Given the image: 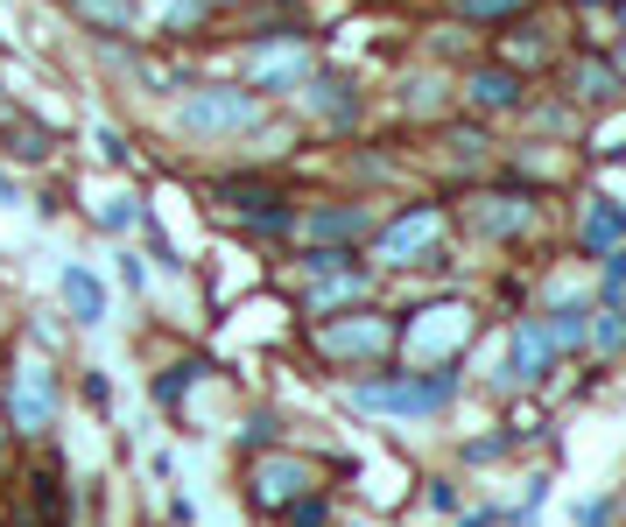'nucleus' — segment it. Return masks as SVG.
Segmentation results:
<instances>
[{
  "mask_svg": "<svg viewBox=\"0 0 626 527\" xmlns=\"http://www.w3.org/2000/svg\"><path fill=\"white\" fill-rule=\"evenodd\" d=\"M458 394L451 373H409V380H366L352 387V401L360 409H380V415H443Z\"/></svg>",
  "mask_w": 626,
  "mask_h": 527,
  "instance_id": "3",
  "label": "nucleus"
},
{
  "mask_svg": "<svg viewBox=\"0 0 626 527\" xmlns=\"http://www.w3.org/2000/svg\"><path fill=\"white\" fill-rule=\"evenodd\" d=\"M366 225H374V218H366L360 204H331V211H303L296 233H310V239H360Z\"/></svg>",
  "mask_w": 626,
  "mask_h": 527,
  "instance_id": "12",
  "label": "nucleus"
},
{
  "mask_svg": "<svg viewBox=\"0 0 626 527\" xmlns=\"http://www.w3.org/2000/svg\"><path fill=\"white\" fill-rule=\"evenodd\" d=\"M585 344H599V352H626V303H605L599 316H591Z\"/></svg>",
  "mask_w": 626,
  "mask_h": 527,
  "instance_id": "18",
  "label": "nucleus"
},
{
  "mask_svg": "<svg viewBox=\"0 0 626 527\" xmlns=\"http://www.w3.org/2000/svg\"><path fill=\"white\" fill-rule=\"evenodd\" d=\"M113 261H121V281H127V289H141V281H148V267L134 261V253H113Z\"/></svg>",
  "mask_w": 626,
  "mask_h": 527,
  "instance_id": "31",
  "label": "nucleus"
},
{
  "mask_svg": "<svg viewBox=\"0 0 626 527\" xmlns=\"http://www.w3.org/2000/svg\"><path fill=\"white\" fill-rule=\"evenodd\" d=\"M549 344H556V352H571V344H585V330H591V310L585 303H563L556 316H549Z\"/></svg>",
  "mask_w": 626,
  "mask_h": 527,
  "instance_id": "17",
  "label": "nucleus"
},
{
  "mask_svg": "<svg viewBox=\"0 0 626 527\" xmlns=\"http://www.w3.org/2000/svg\"><path fill=\"white\" fill-rule=\"evenodd\" d=\"M451 8L465 14V22H521L528 0H451Z\"/></svg>",
  "mask_w": 626,
  "mask_h": 527,
  "instance_id": "23",
  "label": "nucleus"
},
{
  "mask_svg": "<svg viewBox=\"0 0 626 527\" xmlns=\"http://www.w3.org/2000/svg\"><path fill=\"white\" fill-rule=\"evenodd\" d=\"M500 450H506V436H486V443H472V450H465V457H472V464H493V457H500Z\"/></svg>",
  "mask_w": 626,
  "mask_h": 527,
  "instance_id": "30",
  "label": "nucleus"
},
{
  "mask_svg": "<svg viewBox=\"0 0 626 527\" xmlns=\"http://www.w3.org/2000/svg\"><path fill=\"white\" fill-rule=\"evenodd\" d=\"M267 443H275V422L253 415V422H247V450H267Z\"/></svg>",
  "mask_w": 626,
  "mask_h": 527,
  "instance_id": "28",
  "label": "nucleus"
},
{
  "mask_svg": "<svg viewBox=\"0 0 626 527\" xmlns=\"http://www.w3.org/2000/svg\"><path fill=\"white\" fill-rule=\"evenodd\" d=\"M99 155H107V162H127V141H121L113 127H99Z\"/></svg>",
  "mask_w": 626,
  "mask_h": 527,
  "instance_id": "29",
  "label": "nucleus"
},
{
  "mask_svg": "<svg viewBox=\"0 0 626 527\" xmlns=\"http://www.w3.org/2000/svg\"><path fill=\"white\" fill-rule=\"evenodd\" d=\"M176 127L190 141H240V134L261 127V92H247V85H198V92L176 99Z\"/></svg>",
  "mask_w": 626,
  "mask_h": 527,
  "instance_id": "1",
  "label": "nucleus"
},
{
  "mask_svg": "<svg viewBox=\"0 0 626 527\" xmlns=\"http://www.w3.org/2000/svg\"><path fill=\"white\" fill-rule=\"evenodd\" d=\"M465 105H479V113H521V105H528V71L465 64Z\"/></svg>",
  "mask_w": 626,
  "mask_h": 527,
  "instance_id": "4",
  "label": "nucleus"
},
{
  "mask_svg": "<svg viewBox=\"0 0 626 527\" xmlns=\"http://www.w3.org/2000/svg\"><path fill=\"white\" fill-rule=\"evenodd\" d=\"M549 359H556L549 330L535 324V316H521V324H514V380H521V387H535V380L549 373Z\"/></svg>",
  "mask_w": 626,
  "mask_h": 527,
  "instance_id": "9",
  "label": "nucleus"
},
{
  "mask_svg": "<svg viewBox=\"0 0 626 527\" xmlns=\"http://www.w3.org/2000/svg\"><path fill=\"white\" fill-rule=\"evenodd\" d=\"M296 492H310V472H303V464L275 457V464H261V472H253V500H261V506H289Z\"/></svg>",
  "mask_w": 626,
  "mask_h": 527,
  "instance_id": "11",
  "label": "nucleus"
},
{
  "mask_svg": "<svg viewBox=\"0 0 626 527\" xmlns=\"http://www.w3.org/2000/svg\"><path fill=\"white\" fill-rule=\"evenodd\" d=\"M162 22H170L176 36H190V28L212 22V0H162Z\"/></svg>",
  "mask_w": 626,
  "mask_h": 527,
  "instance_id": "22",
  "label": "nucleus"
},
{
  "mask_svg": "<svg viewBox=\"0 0 626 527\" xmlns=\"http://www.w3.org/2000/svg\"><path fill=\"white\" fill-rule=\"evenodd\" d=\"M8 415H14V429H22V436H42V429H50V415H57V373H50V366H22V373H14Z\"/></svg>",
  "mask_w": 626,
  "mask_h": 527,
  "instance_id": "5",
  "label": "nucleus"
},
{
  "mask_svg": "<svg viewBox=\"0 0 626 527\" xmlns=\"http://www.w3.org/2000/svg\"><path fill=\"white\" fill-rule=\"evenodd\" d=\"M198 373H204V359H184V366H170V373L155 380V401H162V409H176V401L198 387Z\"/></svg>",
  "mask_w": 626,
  "mask_h": 527,
  "instance_id": "20",
  "label": "nucleus"
},
{
  "mask_svg": "<svg viewBox=\"0 0 626 527\" xmlns=\"http://www.w3.org/2000/svg\"><path fill=\"white\" fill-rule=\"evenodd\" d=\"M148 8H155V0H148Z\"/></svg>",
  "mask_w": 626,
  "mask_h": 527,
  "instance_id": "35",
  "label": "nucleus"
},
{
  "mask_svg": "<svg viewBox=\"0 0 626 527\" xmlns=\"http://www.w3.org/2000/svg\"><path fill=\"white\" fill-rule=\"evenodd\" d=\"M571 8H605V0H571Z\"/></svg>",
  "mask_w": 626,
  "mask_h": 527,
  "instance_id": "33",
  "label": "nucleus"
},
{
  "mask_svg": "<svg viewBox=\"0 0 626 527\" xmlns=\"http://www.w3.org/2000/svg\"><path fill=\"white\" fill-rule=\"evenodd\" d=\"M493 211H479V225L486 233H521V225H528V204H514V198H486Z\"/></svg>",
  "mask_w": 626,
  "mask_h": 527,
  "instance_id": "24",
  "label": "nucleus"
},
{
  "mask_svg": "<svg viewBox=\"0 0 626 527\" xmlns=\"http://www.w3.org/2000/svg\"><path fill=\"white\" fill-rule=\"evenodd\" d=\"M71 14H85V22L113 28V36H127L134 14H141V0H71Z\"/></svg>",
  "mask_w": 626,
  "mask_h": 527,
  "instance_id": "16",
  "label": "nucleus"
},
{
  "mask_svg": "<svg viewBox=\"0 0 626 527\" xmlns=\"http://www.w3.org/2000/svg\"><path fill=\"white\" fill-rule=\"evenodd\" d=\"M619 296H626V247L605 253V303H619Z\"/></svg>",
  "mask_w": 626,
  "mask_h": 527,
  "instance_id": "26",
  "label": "nucleus"
},
{
  "mask_svg": "<svg viewBox=\"0 0 626 527\" xmlns=\"http://www.w3.org/2000/svg\"><path fill=\"white\" fill-rule=\"evenodd\" d=\"M437 239H443V211H437V204H415L409 218H395V225L380 233V261H387V267H409V261H423Z\"/></svg>",
  "mask_w": 626,
  "mask_h": 527,
  "instance_id": "6",
  "label": "nucleus"
},
{
  "mask_svg": "<svg viewBox=\"0 0 626 527\" xmlns=\"http://www.w3.org/2000/svg\"><path fill=\"white\" fill-rule=\"evenodd\" d=\"M619 239H626V204H613V198H591L585 225H577V247H585V253H613Z\"/></svg>",
  "mask_w": 626,
  "mask_h": 527,
  "instance_id": "10",
  "label": "nucleus"
},
{
  "mask_svg": "<svg viewBox=\"0 0 626 527\" xmlns=\"http://www.w3.org/2000/svg\"><path fill=\"white\" fill-rule=\"evenodd\" d=\"M360 296H366V281H360V275H346V267H338V281H324V289L310 296V310L324 316V310H338V303H360Z\"/></svg>",
  "mask_w": 626,
  "mask_h": 527,
  "instance_id": "21",
  "label": "nucleus"
},
{
  "mask_svg": "<svg viewBox=\"0 0 626 527\" xmlns=\"http://www.w3.org/2000/svg\"><path fill=\"white\" fill-rule=\"evenodd\" d=\"M296 267H303V275H338V267H352V253L346 247H310Z\"/></svg>",
  "mask_w": 626,
  "mask_h": 527,
  "instance_id": "25",
  "label": "nucleus"
},
{
  "mask_svg": "<svg viewBox=\"0 0 626 527\" xmlns=\"http://www.w3.org/2000/svg\"><path fill=\"white\" fill-rule=\"evenodd\" d=\"M619 92H626V85H619V64H613V57H577V64H571V99L613 105Z\"/></svg>",
  "mask_w": 626,
  "mask_h": 527,
  "instance_id": "8",
  "label": "nucleus"
},
{
  "mask_svg": "<svg viewBox=\"0 0 626 527\" xmlns=\"http://www.w3.org/2000/svg\"><path fill=\"white\" fill-rule=\"evenodd\" d=\"M92 218H99V233H113V239H121V233H141V225H148V198H141V190H113Z\"/></svg>",
  "mask_w": 626,
  "mask_h": 527,
  "instance_id": "14",
  "label": "nucleus"
},
{
  "mask_svg": "<svg viewBox=\"0 0 626 527\" xmlns=\"http://www.w3.org/2000/svg\"><path fill=\"white\" fill-rule=\"evenodd\" d=\"M64 303H71L78 324H107V289H99L85 267H64Z\"/></svg>",
  "mask_w": 626,
  "mask_h": 527,
  "instance_id": "15",
  "label": "nucleus"
},
{
  "mask_svg": "<svg viewBox=\"0 0 626 527\" xmlns=\"http://www.w3.org/2000/svg\"><path fill=\"white\" fill-rule=\"evenodd\" d=\"M310 71L317 64H310V50H303L296 28H267V36H253L240 50V85L247 92H296Z\"/></svg>",
  "mask_w": 626,
  "mask_h": 527,
  "instance_id": "2",
  "label": "nucleus"
},
{
  "mask_svg": "<svg viewBox=\"0 0 626 527\" xmlns=\"http://www.w3.org/2000/svg\"><path fill=\"white\" fill-rule=\"evenodd\" d=\"M8 155H22V162H50V134L28 127V120L14 113V120H8Z\"/></svg>",
  "mask_w": 626,
  "mask_h": 527,
  "instance_id": "19",
  "label": "nucleus"
},
{
  "mask_svg": "<svg viewBox=\"0 0 626 527\" xmlns=\"http://www.w3.org/2000/svg\"><path fill=\"white\" fill-rule=\"evenodd\" d=\"M324 520H331L324 500H289V527H324Z\"/></svg>",
  "mask_w": 626,
  "mask_h": 527,
  "instance_id": "27",
  "label": "nucleus"
},
{
  "mask_svg": "<svg viewBox=\"0 0 626 527\" xmlns=\"http://www.w3.org/2000/svg\"><path fill=\"white\" fill-rule=\"evenodd\" d=\"M296 99H303L324 127H352V120H360V92H352L346 78H331V71H310V78L296 85Z\"/></svg>",
  "mask_w": 626,
  "mask_h": 527,
  "instance_id": "7",
  "label": "nucleus"
},
{
  "mask_svg": "<svg viewBox=\"0 0 626 527\" xmlns=\"http://www.w3.org/2000/svg\"><path fill=\"white\" fill-rule=\"evenodd\" d=\"M387 344H395V330L380 324V316H352L346 330H331V352H360V359H374V352H387Z\"/></svg>",
  "mask_w": 626,
  "mask_h": 527,
  "instance_id": "13",
  "label": "nucleus"
},
{
  "mask_svg": "<svg viewBox=\"0 0 626 527\" xmlns=\"http://www.w3.org/2000/svg\"><path fill=\"white\" fill-rule=\"evenodd\" d=\"M0 204H8V211H14V204H22V190H14V184H8V170H0Z\"/></svg>",
  "mask_w": 626,
  "mask_h": 527,
  "instance_id": "32",
  "label": "nucleus"
},
{
  "mask_svg": "<svg viewBox=\"0 0 626 527\" xmlns=\"http://www.w3.org/2000/svg\"><path fill=\"white\" fill-rule=\"evenodd\" d=\"M212 8H233V0H212Z\"/></svg>",
  "mask_w": 626,
  "mask_h": 527,
  "instance_id": "34",
  "label": "nucleus"
}]
</instances>
